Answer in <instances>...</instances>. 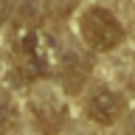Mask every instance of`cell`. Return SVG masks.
Instances as JSON below:
<instances>
[{
    "label": "cell",
    "mask_w": 135,
    "mask_h": 135,
    "mask_svg": "<svg viewBox=\"0 0 135 135\" xmlns=\"http://www.w3.org/2000/svg\"><path fill=\"white\" fill-rule=\"evenodd\" d=\"M14 56L25 79H40L54 65V40L34 25H20L14 31Z\"/></svg>",
    "instance_id": "1"
},
{
    "label": "cell",
    "mask_w": 135,
    "mask_h": 135,
    "mask_svg": "<svg viewBox=\"0 0 135 135\" xmlns=\"http://www.w3.org/2000/svg\"><path fill=\"white\" fill-rule=\"evenodd\" d=\"M82 37L93 51H113L124 40V28L107 8H87L82 14Z\"/></svg>",
    "instance_id": "2"
},
{
    "label": "cell",
    "mask_w": 135,
    "mask_h": 135,
    "mask_svg": "<svg viewBox=\"0 0 135 135\" xmlns=\"http://www.w3.org/2000/svg\"><path fill=\"white\" fill-rule=\"evenodd\" d=\"M121 113H124V101H121V96L113 93V90H107V87L96 90L90 99H87V115H90L96 124H101V127L115 124Z\"/></svg>",
    "instance_id": "3"
},
{
    "label": "cell",
    "mask_w": 135,
    "mask_h": 135,
    "mask_svg": "<svg viewBox=\"0 0 135 135\" xmlns=\"http://www.w3.org/2000/svg\"><path fill=\"white\" fill-rule=\"evenodd\" d=\"M87 70H90V68L84 65L82 59L76 56V54H68L65 65H62V76H65V82H68V87H70V93H76V87L84 82Z\"/></svg>",
    "instance_id": "4"
},
{
    "label": "cell",
    "mask_w": 135,
    "mask_h": 135,
    "mask_svg": "<svg viewBox=\"0 0 135 135\" xmlns=\"http://www.w3.org/2000/svg\"><path fill=\"white\" fill-rule=\"evenodd\" d=\"M11 115H14V110H11L8 99H6V96H0V127H6L8 121H11Z\"/></svg>",
    "instance_id": "5"
},
{
    "label": "cell",
    "mask_w": 135,
    "mask_h": 135,
    "mask_svg": "<svg viewBox=\"0 0 135 135\" xmlns=\"http://www.w3.org/2000/svg\"><path fill=\"white\" fill-rule=\"evenodd\" d=\"M8 14H11V3L8 0H0V25L8 20Z\"/></svg>",
    "instance_id": "6"
},
{
    "label": "cell",
    "mask_w": 135,
    "mask_h": 135,
    "mask_svg": "<svg viewBox=\"0 0 135 135\" xmlns=\"http://www.w3.org/2000/svg\"><path fill=\"white\" fill-rule=\"evenodd\" d=\"M132 132H135V115H132Z\"/></svg>",
    "instance_id": "7"
}]
</instances>
